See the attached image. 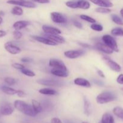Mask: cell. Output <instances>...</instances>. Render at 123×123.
I'll use <instances>...</instances> for the list:
<instances>
[{"label": "cell", "instance_id": "8d00e7d4", "mask_svg": "<svg viewBox=\"0 0 123 123\" xmlns=\"http://www.w3.org/2000/svg\"><path fill=\"white\" fill-rule=\"evenodd\" d=\"M12 66L13 67V68H16V69H17V70H21L25 68V66H24V65L21 64L17 63V62L12 64Z\"/></svg>", "mask_w": 123, "mask_h": 123}, {"label": "cell", "instance_id": "7402d4cb", "mask_svg": "<svg viewBox=\"0 0 123 123\" xmlns=\"http://www.w3.org/2000/svg\"><path fill=\"white\" fill-rule=\"evenodd\" d=\"M84 114L89 116L91 112V105L89 100L86 97H84Z\"/></svg>", "mask_w": 123, "mask_h": 123}, {"label": "cell", "instance_id": "277c9868", "mask_svg": "<svg viewBox=\"0 0 123 123\" xmlns=\"http://www.w3.org/2000/svg\"><path fill=\"white\" fill-rule=\"evenodd\" d=\"M102 40L103 41V42L106 45H107L109 48H110L113 51L116 52L119 51L116 42L115 40V38L111 36H110V35H104V36H102Z\"/></svg>", "mask_w": 123, "mask_h": 123}, {"label": "cell", "instance_id": "db71d44e", "mask_svg": "<svg viewBox=\"0 0 123 123\" xmlns=\"http://www.w3.org/2000/svg\"><path fill=\"white\" fill-rule=\"evenodd\" d=\"M0 116H1V114H0Z\"/></svg>", "mask_w": 123, "mask_h": 123}, {"label": "cell", "instance_id": "f907efd6", "mask_svg": "<svg viewBox=\"0 0 123 123\" xmlns=\"http://www.w3.org/2000/svg\"><path fill=\"white\" fill-rule=\"evenodd\" d=\"M2 22V17L0 16V24H1Z\"/></svg>", "mask_w": 123, "mask_h": 123}, {"label": "cell", "instance_id": "d6a6232c", "mask_svg": "<svg viewBox=\"0 0 123 123\" xmlns=\"http://www.w3.org/2000/svg\"><path fill=\"white\" fill-rule=\"evenodd\" d=\"M20 72H21V73H22V74H25V75L27 76H29V77H34L36 76V74H35L33 71L30 70L29 69L24 68V69L21 70Z\"/></svg>", "mask_w": 123, "mask_h": 123}, {"label": "cell", "instance_id": "5bb4252c", "mask_svg": "<svg viewBox=\"0 0 123 123\" xmlns=\"http://www.w3.org/2000/svg\"><path fill=\"white\" fill-rule=\"evenodd\" d=\"M89 1L92 3L102 7L109 8L113 6V3L110 0H89Z\"/></svg>", "mask_w": 123, "mask_h": 123}, {"label": "cell", "instance_id": "f546056e", "mask_svg": "<svg viewBox=\"0 0 123 123\" xmlns=\"http://www.w3.org/2000/svg\"><path fill=\"white\" fill-rule=\"evenodd\" d=\"M95 12L99 13H102V14H107L111 12V10L110 8H106V7H98L95 9Z\"/></svg>", "mask_w": 123, "mask_h": 123}, {"label": "cell", "instance_id": "f6af8a7d", "mask_svg": "<svg viewBox=\"0 0 123 123\" xmlns=\"http://www.w3.org/2000/svg\"><path fill=\"white\" fill-rule=\"evenodd\" d=\"M78 44L80 45L81 46L84 47V48H92L91 46H90L88 44H86V43H78Z\"/></svg>", "mask_w": 123, "mask_h": 123}, {"label": "cell", "instance_id": "d6986e66", "mask_svg": "<svg viewBox=\"0 0 123 123\" xmlns=\"http://www.w3.org/2000/svg\"><path fill=\"white\" fill-rule=\"evenodd\" d=\"M77 8H81L83 10H88L90 8V4L86 0H78L76 1Z\"/></svg>", "mask_w": 123, "mask_h": 123}, {"label": "cell", "instance_id": "f1b7e54d", "mask_svg": "<svg viewBox=\"0 0 123 123\" xmlns=\"http://www.w3.org/2000/svg\"><path fill=\"white\" fill-rule=\"evenodd\" d=\"M111 18H112V20L113 21V22H115V24H116L117 25H122L123 26V21L120 18H119L118 16L116 15V14H112L111 16Z\"/></svg>", "mask_w": 123, "mask_h": 123}, {"label": "cell", "instance_id": "f35d334b", "mask_svg": "<svg viewBox=\"0 0 123 123\" xmlns=\"http://www.w3.org/2000/svg\"><path fill=\"white\" fill-rule=\"evenodd\" d=\"M116 81L118 84H123V74H121L118 76L116 79Z\"/></svg>", "mask_w": 123, "mask_h": 123}, {"label": "cell", "instance_id": "7a4b0ae2", "mask_svg": "<svg viewBox=\"0 0 123 123\" xmlns=\"http://www.w3.org/2000/svg\"><path fill=\"white\" fill-rule=\"evenodd\" d=\"M116 99V96L110 91H104L98 95L96 100L99 104L109 103Z\"/></svg>", "mask_w": 123, "mask_h": 123}, {"label": "cell", "instance_id": "6da1fadb", "mask_svg": "<svg viewBox=\"0 0 123 123\" xmlns=\"http://www.w3.org/2000/svg\"><path fill=\"white\" fill-rule=\"evenodd\" d=\"M14 107L18 111L22 112L25 115L30 117H35L37 113L34 111L33 108L31 105L27 104L23 101L17 100L14 102Z\"/></svg>", "mask_w": 123, "mask_h": 123}, {"label": "cell", "instance_id": "4316f807", "mask_svg": "<svg viewBox=\"0 0 123 123\" xmlns=\"http://www.w3.org/2000/svg\"><path fill=\"white\" fill-rule=\"evenodd\" d=\"M23 10L21 7H19V6H15L13 7L11 10V13L12 14H14V15L16 16H21L23 14Z\"/></svg>", "mask_w": 123, "mask_h": 123}, {"label": "cell", "instance_id": "d4e9b609", "mask_svg": "<svg viewBox=\"0 0 123 123\" xmlns=\"http://www.w3.org/2000/svg\"><path fill=\"white\" fill-rule=\"evenodd\" d=\"M32 106L34 111L37 114H39L42 111V105L38 101L36 100H32Z\"/></svg>", "mask_w": 123, "mask_h": 123}, {"label": "cell", "instance_id": "e0dca14e", "mask_svg": "<svg viewBox=\"0 0 123 123\" xmlns=\"http://www.w3.org/2000/svg\"><path fill=\"white\" fill-rule=\"evenodd\" d=\"M74 84H75V85H78V86H83V87L90 88V86H91L90 83L89 82V80H88L86 79H84V78H76V79H74Z\"/></svg>", "mask_w": 123, "mask_h": 123}, {"label": "cell", "instance_id": "ffe728a7", "mask_svg": "<svg viewBox=\"0 0 123 123\" xmlns=\"http://www.w3.org/2000/svg\"><path fill=\"white\" fill-rule=\"evenodd\" d=\"M51 73L54 75L57 76L58 77H62V78H66L68 76L69 74L68 71L63 70L54 68L51 70Z\"/></svg>", "mask_w": 123, "mask_h": 123}, {"label": "cell", "instance_id": "f5cc1de1", "mask_svg": "<svg viewBox=\"0 0 123 123\" xmlns=\"http://www.w3.org/2000/svg\"><path fill=\"white\" fill-rule=\"evenodd\" d=\"M121 90H122V91H123V88L121 89Z\"/></svg>", "mask_w": 123, "mask_h": 123}, {"label": "cell", "instance_id": "cb8c5ba5", "mask_svg": "<svg viewBox=\"0 0 123 123\" xmlns=\"http://www.w3.org/2000/svg\"><path fill=\"white\" fill-rule=\"evenodd\" d=\"M1 90L4 92L8 95H14L17 94L18 90H16L15 89H13L12 88L9 87L7 86H2L1 87Z\"/></svg>", "mask_w": 123, "mask_h": 123}, {"label": "cell", "instance_id": "4dcf8cb0", "mask_svg": "<svg viewBox=\"0 0 123 123\" xmlns=\"http://www.w3.org/2000/svg\"><path fill=\"white\" fill-rule=\"evenodd\" d=\"M80 18L82 19H83V20L88 22L89 23H92V24H94V23L96 22L95 19H94L92 17L89 16L85 15V14H82V15H80Z\"/></svg>", "mask_w": 123, "mask_h": 123}, {"label": "cell", "instance_id": "8fae6325", "mask_svg": "<svg viewBox=\"0 0 123 123\" xmlns=\"http://www.w3.org/2000/svg\"><path fill=\"white\" fill-rule=\"evenodd\" d=\"M51 18L52 20L57 24H64L67 21L66 17L63 14L59 12L51 13Z\"/></svg>", "mask_w": 123, "mask_h": 123}, {"label": "cell", "instance_id": "ba28073f", "mask_svg": "<svg viewBox=\"0 0 123 123\" xmlns=\"http://www.w3.org/2000/svg\"><path fill=\"white\" fill-rule=\"evenodd\" d=\"M84 54H85V52L83 50H70L64 52L65 56L69 59L77 58L82 56Z\"/></svg>", "mask_w": 123, "mask_h": 123}, {"label": "cell", "instance_id": "ee69618b", "mask_svg": "<svg viewBox=\"0 0 123 123\" xmlns=\"http://www.w3.org/2000/svg\"><path fill=\"white\" fill-rule=\"evenodd\" d=\"M51 123H62V122L58 118H53L51 120Z\"/></svg>", "mask_w": 123, "mask_h": 123}, {"label": "cell", "instance_id": "8992f818", "mask_svg": "<svg viewBox=\"0 0 123 123\" xmlns=\"http://www.w3.org/2000/svg\"><path fill=\"white\" fill-rule=\"evenodd\" d=\"M37 83L42 85L49 86H62L63 85V82L55 79H40L37 80Z\"/></svg>", "mask_w": 123, "mask_h": 123}, {"label": "cell", "instance_id": "52a82bcc", "mask_svg": "<svg viewBox=\"0 0 123 123\" xmlns=\"http://www.w3.org/2000/svg\"><path fill=\"white\" fill-rule=\"evenodd\" d=\"M49 66L54 68L61 69L63 70L68 71V68L62 61L58 59L51 58L49 60Z\"/></svg>", "mask_w": 123, "mask_h": 123}, {"label": "cell", "instance_id": "3957f363", "mask_svg": "<svg viewBox=\"0 0 123 123\" xmlns=\"http://www.w3.org/2000/svg\"><path fill=\"white\" fill-rule=\"evenodd\" d=\"M7 3L29 8H34L36 7V5L33 2L28 0H8Z\"/></svg>", "mask_w": 123, "mask_h": 123}, {"label": "cell", "instance_id": "c3c4849f", "mask_svg": "<svg viewBox=\"0 0 123 123\" xmlns=\"http://www.w3.org/2000/svg\"><path fill=\"white\" fill-rule=\"evenodd\" d=\"M120 13H121V16L123 18V8L120 10Z\"/></svg>", "mask_w": 123, "mask_h": 123}, {"label": "cell", "instance_id": "ac0fdd59", "mask_svg": "<svg viewBox=\"0 0 123 123\" xmlns=\"http://www.w3.org/2000/svg\"><path fill=\"white\" fill-rule=\"evenodd\" d=\"M30 24V22L27 20H19L14 23L13 25V27L15 29V30H20L24 28L27 27Z\"/></svg>", "mask_w": 123, "mask_h": 123}, {"label": "cell", "instance_id": "2e32d148", "mask_svg": "<svg viewBox=\"0 0 123 123\" xmlns=\"http://www.w3.org/2000/svg\"><path fill=\"white\" fill-rule=\"evenodd\" d=\"M96 48L100 51L105 53L106 54H112L113 50L110 48L106 45L105 43H98L96 44Z\"/></svg>", "mask_w": 123, "mask_h": 123}, {"label": "cell", "instance_id": "11a10c76", "mask_svg": "<svg viewBox=\"0 0 123 123\" xmlns=\"http://www.w3.org/2000/svg\"><path fill=\"white\" fill-rule=\"evenodd\" d=\"M101 123V122H100V123Z\"/></svg>", "mask_w": 123, "mask_h": 123}, {"label": "cell", "instance_id": "b9f144b4", "mask_svg": "<svg viewBox=\"0 0 123 123\" xmlns=\"http://www.w3.org/2000/svg\"><path fill=\"white\" fill-rule=\"evenodd\" d=\"M21 61L22 62H32L33 60L31 58H29V57H24L21 58Z\"/></svg>", "mask_w": 123, "mask_h": 123}, {"label": "cell", "instance_id": "836d02e7", "mask_svg": "<svg viewBox=\"0 0 123 123\" xmlns=\"http://www.w3.org/2000/svg\"><path fill=\"white\" fill-rule=\"evenodd\" d=\"M90 28L93 30L96 31H101L103 30V27H102V25H100V24H94V23L90 25Z\"/></svg>", "mask_w": 123, "mask_h": 123}, {"label": "cell", "instance_id": "83f0119b", "mask_svg": "<svg viewBox=\"0 0 123 123\" xmlns=\"http://www.w3.org/2000/svg\"><path fill=\"white\" fill-rule=\"evenodd\" d=\"M111 33L115 36H123V29L116 28L112 30Z\"/></svg>", "mask_w": 123, "mask_h": 123}, {"label": "cell", "instance_id": "74e56055", "mask_svg": "<svg viewBox=\"0 0 123 123\" xmlns=\"http://www.w3.org/2000/svg\"><path fill=\"white\" fill-rule=\"evenodd\" d=\"M72 23H73V24L74 25V26H76L77 28H78L81 29V28H83L82 24H81V23L79 21H78L77 20L74 19V20H72Z\"/></svg>", "mask_w": 123, "mask_h": 123}, {"label": "cell", "instance_id": "bcb514c9", "mask_svg": "<svg viewBox=\"0 0 123 123\" xmlns=\"http://www.w3.org/2000/svg\"><path fill=\"white\" fill-rule=\"evenodd\" d=\"M7 34V32L3 30H0V38H2V37H4Z\"/></svg>", "mask_w": 123, "mask_h": 123}, {"label": "cell", "instance_id": "1f68e13d", "mask_svg": "<svg viewBox=\"0 0 123 123\" xmlns=\"http://www.w3.org/2000/svg\"><path fill=\"white\" fill-rule=\"evenodd\" d=\"M4 82L9 85H14L16 84V80L13 78L10 77H6L4 78Z\"/></svg>", "mask_w": 123, "mask_h": 123}, {"label": "cell", "instance_id": "7dc6e473", "mask_svg": "<svg viewBox=\"0 0 123 123\" xmlns=\"http://www.w3.org/2000/svg\"><path fill=\"white\" fill-rule=\"evenodd\" d=\"M97 73L98 74L99 76H100L102 77V78H105L104 74L103 72H102L101 70H97Z\"/></svg>", "mask_w": 123, "mask_h": 123}, {"label": "cell", "instance_id": "ab89813d", "mask_svg": "<svg viewBox=\"0 0 123 123\" xmlns=\"http://www.w3.org/2000/svg\"><path fill=\"white\" fill-rule=\"evenodd\" d=\"M33 2H37L40 4H48L49 2V0H31Z\"/></svg>", "mask_w": 123, "mask_h": 123}, {"label": "cell", "instance_id": "44dd1931", "mask_svg": "<svg viewBox=\"0 0 123 123\" xmlns=\"http://www.w3.org/2000/svg\"><path fill=\"white\" fill-rule=\"evenodd\" d=\"M101 123H115L113 116L109 113H105L103 114L101 118Z\"/></svg>", "mask_w": 123, "mask_h": 123}, {"label": "cell", "instance_id": "60d3db41", "mask_svg": "<svg viewBox=\"0 0 123 123\" xmlns=\"http://www.w3.org/2000/svg\"><path fill=\"white\" fill-rule=\"evenodd\" d=\"M16 94L18 95V97H24L26 96V94H25L24 91H22V90H18Z\"/></svg>", "mask_w": 123, "mask_h": 123}, {"label": "cell", "instance_id": "484cf974", "mask_svg": "<svg viewBox=\"0 0 123 123\" xmlns=\"http://www.w3.org/2000/svg\"><path fill=\"white\" fill-rule=\"evenodd\" d=\"M113 114L120 119L123 120V108L121 107H115L113 110Z\"/></svg>", "mask_w": 123, "mask_h": 123}, {"label": "cell", "instance_id": "7bdbcfd3", "mask_svg": "<svg viewBox=\"0 0 123 123\" xmlns=\"http://www.w3.org/2000/svg\"><path fill=\"white\" fill-rule=\"evenodd\" d=\"M94 84H95L96 85H98V86H103V85H104V83L102 82L101 80H98V79H95V80H94Z\"/></svg>", "mask_w": 123, "mask_h": 123}, {"label": "cell", "instance_id": "4fadbf2b", "mask_svg": "<svg viewBox=\"0 0 123 123\" xmlns=\"http://www.w3.org/2000/svg\"><path fill=\"white\" fill-rule=\"evenodd\" d=\"M42 30L44 32L48 34H60L62 33V31L57 28L47 25H43L42 26Z\"/></svg>", "mask_w": 123, "mask_h": 123}, {"label": "cell", "instance_id": "603a6c76", "mask_svg": "<svg viewBox=\"0 0 123 123\" xmlns=\"http://www.w3.org/2000/svg\"><path fill=\"white\" fill-rule=\"evenodd\" d=\"M39 93L44 95H48V96H54V95L57 94L58 92L55 90L53 89L48 88H42L39 91Z\"/></svg>", "mask_w": 123, "mask_h": 123}, {"label": "cell", "instance_id": "7c38bea8", "mask_svg": "<svg viewBox=\"0 0 123 123\" xmlns=\"http://www.w3.org/2000/svg\"><path fill=\"white\" fill-rule=\"evenodd\" d=\"M32 38L35 40L37 41V42H40L41 43L46 44V45H49V46H55L57 45V43L55 42H53V41L51 40L49 38H45V37H40V36H33Z\"/></svg>", "mask_w": 123, "mask_h": 123}, {"label": "cell", "instance_id": "d590c367", "mask_svg": "<svg viewBox=\"0 0 123 123\" xmlns=\"http://www.w3.org/2000/svg\"><path fill=\"white\" fill-rule=\"evenodd\" d=\"M13 37H14V39L16 40H19L22 37V34L21 32L19 31V30H15L14 31H13Z\"/></svg>", "mask_w": 123, "mask_h": 123}, {"label": "cell", "instance_id": "816d5d0a", "mask_svg": "<svg viewBox=\"0 0 123 123\" xmlns=\"http://www.w3.org/2000/svg\"><path fill=\"white\" fill-rule=\"evenodd\" d=\"M82 123H87V122H83Z\"/></svg>", "mask_w": 123, "mask_h": 123}, {"label": "cell", "instance_id": "30bf717a", "mask_svg": "<svg viewBox=\"0 0 123 123\" xmlns=\"http://www.w3.org/2000/svg\"><path fill=\"white\" fill-rule=\"evenodd\" d=\"M4 48L8 53L12 55H16L21 52V49L17 46L14 45L12 42H8L4 44Z\"/></svg>", "mask_w": 123, "mask_h": 123}, {"label": "cell", "instance_id": "681fc988", "mask_svg": "<svg viewBox=\"0 0 123 123\" xmlns=\"http://www.w3.org/2000/svg\"><path fill=\"white\" fill-rule=\"evenodd\" d=\"M4 13L2 11H0V16H4Z\"/></svg>", "mask_w": 123, "mask_h": 123}, {"label": "cell", "instance_id": "9c48e42d", "mask_svg": "<svg viewBox=\"0 0 123 123\" xmlns=\"http://www.w3.org/2000/svg\"><path fill=\"white\" fill-rule=\"evenodd\" d=\"M102 59H103L106 64L109 67L110 69H112L113 71H115V72H120L121 68V66L118 63L115 62L114 61H113L112 59L110 58L108 56H102Z\"/></svg>", "mask_w": 123, "mask_h": 123}, {"label": "cell", "instance_id": "9a60e30c", "mask_svg": "<svg viewBox=\"0 0 123 123\" xmlns=\"http://www.w3.org/2000/svg\"><path fill=\"white\" fill-rule=\"evenodd\" d=\"M45 37L49 38L51 40L55 42L57 44V43L61 44V43H64L65 42V38L62 36H59V34H46Z\"/></svg>", "mask_w": 123, "mask_h": 123}, {"label": "cell", "instance_id": "5b68a950", "mask_svg": "<svg viewBox=\"0 0 123 123\" xmlns=\"http://www.w3.org/2000/svg\"><path fill=\"white\" fill-rule=\"evenodd\" d=\"M14 111L13 106L10 103L3 102L0 105V114L2 115H10Z\"/></svg>", "mask_w": 123, "mask_h": 123}, {"label": "cell", "instance_id": "e575fe53", "mask_svg": "<svg viewBox=\"0 0 123 123\" xmlns=\"http://www.w3.org/2000/svg\"><path fill=\"white\" fill-rule=\"evenodd\" d=\"M66 6L71 8H77V4H76V1H69L66 2Z\"/></svg>", "mask_w": 123, "mask_h": 123}]
</instances>
